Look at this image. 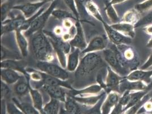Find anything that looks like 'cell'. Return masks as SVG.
<instances>
[{"label":"cell","instance_id":"obj_1","mask_svg":"<svg viewBox=\"0 0 152 114\" xmlns=\"http://www.w3.org/2000/svg\"><path fill=\"white\" fill-rule=\"evenodd\" d=\"M30 43L32 53L39 61L51 62L53 60V46L42 30L32 35Z\"/></svg>","mask_w":152,"mask_h":114},{"label":"cell","instance_id":"obj_2","mask_svg":"<svg viewBox=\"0 0 152 114\" xmlns=\"http://www.w3.org/2000/svg\"><path fill=\"white\" fill-rule=\"evenodd\" d=\"M103 63L101 56L96 53L86 54L76 70L77 76L83 77L91 73Z\"/></svg>","mask_w":152,"mask_h":114},{"label":"cell","instance_id":"obj_3","mask_svg":"<svg viewBox=\"0 0 152 114\" xmlns=\"http://www.w3.org/2000/svg\"><path fill=\"white\" fill-rule=\"evenodd\" d=\"M58 4V0H54L48 9L43 13L40 14L37 19L32 22L30 28L25 32L26 36H31L38 31L42 30L43 27L45 25L50 15H52L53 10Z\"/></svg>","mask_w":152,"mask_h":114},{"label":"cell","instance_id":"obj_4","mask_svg":"<svg viewBox=\"0 0 152 114\" xmlns=\"http://www.w3.org/2000/svg\"><path fill=\"white\" fill-rule=\"evenodd\" d=\"M37 67L41 71L60 79L66 81L69 78L68 73L63 67L50 62L39 61Z\"/></svg>","mask_w":152,"mask_h":114},{"label":"cell","instance_id":"obj_5","mask_svg":"<svg viewBox=\"0 0 152 114\" xmlns=\"http://www.w3.org/2000/svg\"><path fill=\"white\" fill-rule=\"evenodd\" d=\"M104 60L115 72L120 76H124L128 73V70L124 67L117 56V54L114 49V47L110 49H104L103 53Z\"/></svg>","mask_w":152,"mask_h":114},{"label":"cell","instance_id":"obj_6","mask_svg":"<svg viewBox=\"0 0 152 114\" xmlns=\"http://www.w3.org/2000/svg\"><path fill=\"white\" fill-rule=\"evenodd\" d=\"M102 24L107 33L108 37L115 45L117 46L121 44H129L132 43V38L126 36L120 32L115 30L111 26L108 25L105 22Z\"/></svg>","mask_w":152,"mask_h":114},{"label":"cell","instance_id":"obj_7","mask_svg":"<svg viewBox=\"0 0 152 114\" xmlns=\"http://www.w3.org/2000/svg\"><path fill=\"white\" fill-rule=\"evenodd\" d=\"M47 2L40 1L37 2L27 3L24 5H20L14 6L12 8L20 10L23 13L25 18L29 19L33 16L34 14L38 12V11L45 5Z\"/></svg>","mask_w":152,"mask_h":114},{"label":"cell","instance_id":"obj_8","mask_svg":"<svg viewBox=\"0 0 152 114\" xmlns=\"http://www.w3.org/2000/svg\"><path fill=\"white\" fill-rule=\"evenodd\" d=\"M126 78L129 81L143 82L149 86L152 81V70H134L129 73Z\"/></svg>","mask_w":152,"mask_h":114},{"label":"cell","instance_id":"obj_9","mask_svg":"<svg viewBox=\"0 0 152 114\" xmlns=\"http://www.w3.org/2000/svg\"><path fill=\"white\" fill-rule=\"evenodd\" d=\"M148 90V85L145 83L141 81H129L127 79H122L119 86V91L124 92L129 91H140Z\"/></svg>","mask_w":152,"mask_h":114},{"label":"cell","instance_id":"obj_10","mask_svg":"<svg viewBox=\"0 0 152 114\" xmlns=\"http://www.w3.org/2000/svg\"><path fill=\"white\" fill-rule=\"evenodd\" d=\"M107 46V41L102 36H97L93 38L86 49L81 53V55H84L90 53H95L97 51L104 50Z\"/></svg>","mask_w":152,"mask_h":114},{"label":"cell","instance_id":"obj_11","mask_svg":"<svg viewBox=\"0 0 152 114\" xmlns=\"http://www.w3.org/2000/svg\"><path fill=\"white\" fill-rule=\"evenodd\" d=\"M119 99L120 96L118 93L115 91L110 92L106 99L102 104V114H110L111 110L117 106Z\"/></svg>","mask_w":152,"mask_h":114},{"label":"cell","instance_id":"obj_12","mask_svg":"<svg viewBox=\"0 0 152 114\" xmlns=\"http://www.w3.org/2000/svg\"><path fill=\"white\" fill-rule=\"evenodd\" d=\"M76 26L77 29L76 36L71 41H70V44L75 48L83 50L85 49H86L88 45L80 21H77Z\"/></svg>","mask_w":152,"mask_h":114},{"label":"cell","instance_id":"obj_13","mask_svg":"<svg viewBox=\"0 0 152 114\" xmlns=\"http://www.w3.org/2000/svg\"><path fill=\"white\" fill-rule=\"evenodd\" d=\"M40 74L42 76L41 82L42 85H48V86H60L63 87L71 90H73L69 83L66 81H63L60 79L56 77L51 76L46 73H45L41 71Z\"/></svg>","mask_w":152,"mask_h":114},{"label":"cell","instance_id":"obj_14","mask_svg":"<svg viewBox=\"0 0 152 114\" xmlns=\"http://www.w3.org/2000/svg\"><path fill=\"white\" fill-rule=\"evenodd\" d=\"M25 21V18L24 17L19 16L18 17L13 19L2 22V34H3L4 33L13 30H19L22 26L23 25Z\"/></svg>","mask_w":152,"mask_h":114},{"label":"cell","instance_id":"obj_15","mask_svg":"<svg viewBox=\"0 0 152 114\" xmlns=\"http://www.w3.org/2000/svg\"><path fill=\"white\" fill-rule=\"evenodd\" d=\"M42 89L52 98L58 101L65 103L66 96L65 90L60 86H53L48 85H42Z\"/></svg>","mask_w":152,"mask_h":114},{"label":"cell","instance_id":"obj_16","mask_svg":"<svg viewBox=\"0 0 152 114\" xmlns=\"http://www.w3.org/2000/svg\"><path fill=\"white\" fill-rule=\"evenodd\" d=\"M121 76L115 72L111 67L107 68V76L104 83V88L112 91L113 89H119V84L121 81ZM110 91V92H111Z\"/></svg>","mask_w":152,"mask_h":114},{"label":"cell","instance_id":"obj_17","mask_svg":"<svg viewBox=\"0 0 152 114\" xmlns=\"http://www.w3.org/2000/svg\"><path fill=\"white\" fill-rule=\"evenodd\" d=\"M1 76L2 81L8 84H15L23 76H20L17 71L2 68H1Z\"/></svg>","mask_w":152,"mask_h":114},{"label":"cell","instance_id":"obj_18","mask_svg":"<svg viewBox=\"0 0 152 114\" xmlns=\"http://www.w3.org/2000/svg\"><path fill=\"white\" fill-rule=\"evenodd\" d=\"M115 30L120 32L123 35L132 38L135 36V31H134V25L127 24L125 22L116 23L110 25Z\"/></svg>","mask_w":152,"mask_h":114},{"label":"cell","instance_id":"obj_19","mask_svg":"<svg viewBox=\"0 0 152 114\" xmlns=\"http://www.w3.org/2000/svg\"><path fill=\"white\" fill-rule=\"evenodd\" d=\"M1 67L2 69H10L19 71L27 78V76L28 75L26 74V70L25 69L23 64L19 61H16L13 59L3 60L1 63Z\"/></svg>","mask_w":152,"mask_h":114},{"label":"cell","instance_id":"obj_20","mask_svg":"<svg viewBox=\"0 0 152 114\" xmlns=\"http://www.w3.org/2000/svg\"><path fill=\"white\" fill-rule=\"evenodd\" d=\"M80 49L77 48H75V50L70 53L67 59L66 64V68L68 71L70 72H73L77 70L80 64Z\"/></svg>","mask_w":152,"mask_h":114},{"label":"cell","instance_id":"obj_21","mask_svg":"<svg viewBox=\"0 0 152 114\" xmlns=\"http://www.w3.org/2000/svg\"><path fill=\"white\" fill-rule=\"evenodd\" d=\"M102 87L99 85H93L86 89L81 90H72L71 91L73 96H87L89 94H95L99 93L102 90Z\"/></svg>","mask_w":152,"mask_h":114},{"label":"cell","instance_id":"obj_22","mask_svg":"<svg viewBox=\"0 0 152 114\" xmlns=\"http://www.w3.org/2000/svg\"><path fill=\"white\" fill-rule=\"evenodd\" d=\"M29 90L31 96L32 101L34 107L40 113L43 110V98L40 92L36 90L32 89L29 84Z\"/></svg>","mask_w":152,"mask_h":114},{"label":"cell","instance_id":"obj_23","mask_svg":"<svg viewBox=\"0 0 152 114\" xmlns=\"http://www.w3.org/2000/svg\"><path fill=\"white\" fill-rule=\"evenodd\" d=\"M85 7L87 13H89V14L94 17L96 19L101 22L102 23L104 22L102 17L101 13L98 7L92 1L88 0L85 4Z\"/></svg>","mask_w":152,"mask_h":114},{"label":"cell","instance_id":"obj_24","mask_svg":"<svg viewBox=\"0 0 152 114\" xmlns=\"http://www.w3.org/2000/svg\"><path fill=\"white\" fill-rule=\"evenodd\" d=\"M29 82L26 81L23 76L16 83L14 87L15 93L19 96H23L27 94L29 90Z\"/></svg>","mask_w":152,"mask_h":114},{"label":"cell","instance_id":"obj_25","mask_svg":"<svg viewBox=\"0 0 152 114\" xmlns=\"http://www.w3.org/2000/svg\"><path fill=\"white\" fill-rule=\"evenodd\" d=\"M65 108L69 114H83L77 101L68 96H66L65 102Z\"/></svg>","mask_w":152,"mask_h":114},{"label":"cell","instance_id":"obj_26","mask_svg":"<svg viewBox=\"0 0 152 114\" xmlns=\"http://www.w3.org/2000/svg\"><path fill=\"white\" fill-rule=\"evenodd\" d=\"M140 19V14L136 9H131L124 13L122 21L127 24L135 25Z\"/></svg>","mask_w":152,"mask_h":114},{"label":"cell","instance_id":"obj_27","mask_svg":"<svg viewBox=\"0 0 152 114\" xmlns=\"http://www.w3.org/2000/svg\"><path fill=\"white\" fill-rule=\"evenodd\" d=\"M15 32L17 42L21 54L23 57H26L28 54V42L25 36L22 34L20 30H17Z\"/></svg>","mask_w":152,"mask_h":114},{"label":"cell","instance_id":"obj_28","mask_svg":"<svg viewBox=\"0 0 152 114\" xmlns=\"http://www.w3.org/2000/svg\"><path fill=\"white\" fill-rule=\"evenodd\" d=\"M58 100L52 99L47 103L41 113L42 114H58L60 111V103Z\"/></svg>","mask_w":152,"mask_h":114},{"label":"cell","instance_id":"obj_29","mask_svg":"<svg viewBox=\"0 0 152 114\" xmlns=\"http://www.w3.org/2000/svg\"><path fill=\"white\" fill-rule=\"evenodd\" d=\"M149 91H135L132 93H131V99L127 106L124 109L123 111H127L128 108L132 107L134 104L137 103L140 101L148 93Z\"/></svg>","mask_w":152,"mask_h":114},{"label":"cell","instance_id":"obj_30","mask_svg":"<svg viewBox=\"0 0 152 114\" xmlns=\"http://www.w3.org/2000/svg\"><path fill=\"white\" fill-rule=\"evenodd\" d=\"M13 101L16 106L20 109L25 114H40L38 112V110H37L30 103L19 102L17 99L15 98H13Z\"/></svg>","mask_w":152,"mask_h":114},{"label":"cell","instance_id":"obj_31","mask_svg":"<svg viewBox=\"0 0 152 114\" xmlns=\"http://www.w3.org/2000/svg\"><path fill=\"white\" fill-rule=\"evenodd\" d=\"M103 95L104 94L95 96H73L72 98L75 100H76V101L80 102L82 104L86 105H94L97 103L96 102H98L100 101Z\"/></svg>","mask_w":152,"mask_h":114},{"label":"cell","instance_id":"obj_32","mask_svg":"<svg viewBox=\"0 0 152 114\" xmlns=\"http://www.w3.org/2000/svg\"><path fill=\"white\" fill-rule=\"evenodd\" d=\"M110 2H107L106 4V12L107 15L108 17L110 19L113 23L116 24L118 23L119 21V18L118 15L116 13V11L114 9Z\"/></svg>","mask_w":152,"mask_h":114},{"label":"cell","instance_id":"obj_33","mask_svg":"<svg viewBox=\"0 0 152 114\" xmlns=\"http://www.w3.org/2000/svg\"><path fill=\"white\" fill-rule=\"evenodd\" d=\"M52 15L57 19L65 20L72 19L77 21V19L73 17L72 13L62 9H54L52 13Z\"/></svg>","mask_w":152,"mask_h":114},{"label":"cell","instance_id":"obj_34","mask_svg":"<svg viewBox=\"0 0 152 114\" xmlns=\"http://www.w3.org/2000/svg\"><path fill=\"white\" fill-rule=\"evenodd\" d=\"M134 9L140 14L151 11L152 10V0H145L141 3L137 4Z\"/></svg>","mask_w":152,"mask_h":114},{"label":"cell","instance_id":"obj_35","mask_svg":"<svg viewBox=\"0 0 152 114\" xmlns=\"http://www.w3.org/2000/svg\"><path fill=\"white\" fill-rule=\"evenodd\" d=\"M150 98L149 97V95L147 94L146 95L137 103L134 104L132 107L128 108L126 111L125 114H137L140 109L142 107V106L148 101Z\"/></svg>","mask_w":152,"mask_h":114},{"label":"cell","instance_id":"obj_36","mask_svg":"<svg viewBox=\"0 0 152 114\" xmlns=\"http://www.w3.org/2000/svg\"><path fill=\"white\" fill-rule=\"evenodd\" d=\"M152 24V10L148 13L145 16L140 19L139 21L134 25V27H140L143 26L148 25Z\"/></svg>","mask_w":152,"mask_h":114},{"label":"cell","instance_id":"obj_37","mask_svg":"<svg viewBox=\"0 0 152 114\" xmlns=\"http://www.w3.org/2000/svg\"><path fill=\"white\" fill-rule=\"evenodd\" d=\"M66 6L69 7L70 10L72 12L73 14L75 16L77 21H80V14L78 13L77 7L76 6L75 0H64Z\"/></svg>","mask_w":152,"mask_h":114},{"label":"cell","instance_id":"obj_38","mask_svg":"<svg viewBox=\"0 0 152 114\" xmlns=\"http://www.w3.org/2000/svg\"><path fill=\"white\" fill-rule=\"evenodd\" d=\"M7 111L8 114H25L19 108L16 106V104L13 103H7Z\"/></svg>","mask_w":152,"mask_h":114},{"label":"cell","instance_id":"obj_39","mask_svg":"<svg viewBox=\"0 0 152 114\" xmlns=\"http://www.w3.org/2000/svg\"><path fill=\"white\" fill-rule=\"evenodd\" d=\"M1 98L2 99H4L7 98L10 95L11 93V90L9 88L8 84L7 83L1 81Z\"/></svg>","mask_w":152,"mask_h":114},{"label":"cell","instance_id":"obj_40","mask_svg":"<svg viewBox=\"0 0 152 114\" xmlns=\"http://www.w3.org/2000/svg\"><path fill=\"white\" fill-rule=\"evenodd\" d=\"M11 5L10 2H5L1 5V19L2 22H4L6 19L7 14L10 10Z\"/></svg>","mask_w":152,"mask_h":114},{"label":"cell","instance_id":"obj_41","mask_svg":"<svg viewBox=\"0 0 152 114\" xmlns=\"http://www.w3.org/2000/svg\"><path fill=\"white\" fill-rule=\"evenodd\" d=\"M102 98L103 97L100 99V101L97 103L96 105H95V106L91 110L88 111L85 114H102L101 106L103 102Z\"/></svg>","mask_w":152,"mask_h":114},{"label":"cell","instance_id":"obj_42","mask_svg":"<svg viewBox=\"0 0 152 114\" xmlns=\"http://www.w3.org/2000/svg\"><path fill=\"white\" fill-rule=\"evenodd\" d=\"M87 1L88 0H75L79 14L81 13L83 15H85V13H87L85 7V4Z\"/></svg>","mask_w":152,"mask_h":114},{"label":"cell","instance_id":"obj_43","mask_svg":"<svg viewBox=\"0 0 152 114\" xmlns=\"http://www.w3.org/2000/svg\"><path fill=\"white\" fill-rule=\"evenodd\" d=\"M152 66V53L148 57V59L143 64L141 67L140 69L141 70H146L149 69L150 67Z\"/></svg>","mask_w":152,"mask_h":114},{"label":"cell","instance_id":"obj_44","mask_svg":"<svg viewBox=\"0 0 152 114\" xmlns=\"http://www.w3.org/2000/svg\"><path fill=\"white\" fill-rule=\"evenodd\" d=\"M6 110H7V104L5 103V100L2 99L1 101V114H6Z\"/></svg>","mask_w":152,"mask_h":114},{"label":"cell","instance_id":"obj_45","mask_svg":"<svg viewBox=\"0 0 152 114\" xmlns=\"http://www.w3.org/2000/svg\"><path fill=\"white\" fill-rule=\"evenodd\" d=\"M63 25L65 27L68 28V29L71 28L73 26L72 22H71V21L69 19H66L64 20Z\"/></svg>","mask_w":152,"mask_h":114},{"label":"cell","instance_id":"obj_46","mask_svg":"<svg viewBox=\"0 0 152 114\" xmlns=\"http://www.w3.org/2000/svg\"><path fill=\"white\" fill-rule=\"evenodd\" d=\"M143 29H144V31L145 32L146 34L152 36V24L146 26L145 27H144Z\"/></svg>","mask_w":152,"mask_h":114},{"label":"cell","instance_id":"obj_47","mask_svg":"<svg viewBox=\"0 0 152 114\" xmlns=\"http://www.w3.org/2000/svg\"><path fill=\"white\" fill-rule=\"evenodd\" d=\"M127 0H111L110 3L112 5H116V4H121L123 2H125Z\"/></svg>","mask_w":152,"mask_h":114},{"label":"cell","instance_id":"obj_48","mask_svg":"<svg viewBox=\"0 0 152 114\" xmlns=\"http://www.w3.org/2000/svg\"><path fill=\"white\" fill-rule=\"evenodd\" d=\"M58 114H69L68 113V112L66 111V110L65 108H64L63 107L60 108V111H59V113Z\"/></svg>","mask_w":152,"mask_h":114},{"label":"cell","instance_id":"obj_49","mask_svg":"<svg viewBox=\"0 0 152 114\" xmlns=\"http://www.w3.org/2000/svg\"><path fill=\"white\" fill-rule=\"evenodd\" d=\"M55 33L57 35L61 34L62 33V29H61L60 27H57L55 29Z\"/></svg>","mask_w":152,"mask_h":114},{"label":"cell","instance_id":"obj_50","mask_svg":"<svg viewBox=\"0 0 152 114\" xmlns=\"http://www.w3.org/2000/svg\"><path fill=\"white\" fill-rule=\"evenodd\" d=\"M146 47L150 49H152V38H151L146 44Z\"/></svg>","mask_w":152,"mask_h":114},{"label":"cell","instance_id":"obj_51","mask_svg":"<svg viewBox=\"0 0 152 114\" xmlns=\"http://www.w3.org/2000/svg\"><path fill=\"white\" fill-rule=\"evenodd\" d=\"M31 1H45V2H49V1H50L51 0H31Z\"/></svg>","mask_w":152,"mask_h":114},{"label":"cell","instance_id":"obj_52","mask_svg":"<svg viewBox=\"0 0 152 114\" xmlns=\"http://www.w3.org/2000/svg\"><path fill=\"white\" fill-rule=\"evenodd\" d=\"M152 83H151V84H150V85H149V86H148V90H150V89H151V88H152Z\"/></svg>","mask_w":152,"mask_h":114},{"label":"cell","instance_id":"obj_53","mask_svg":"<svg viewBox=\"0 0 152 114\" xmlns=\"http://www.w3.org/2000/svg\"><path fill=\"white\" fill-rule=\"evenodd\" d=\"M151 114V113H144V114Z\"/></svg>","mask_w":152,"mask_h":114},{"label":"cell","instance_id":"obj_54","mask_svg":"<svg viewBox=\"0 0 152 114\" xmlns=\"http://www.w3.org/2000/svg\"><path fill=\"white\" fill-rule=\"evenodd\" d=\"M151 114H152V112H151Z\"/></svg>","mask_w":152,"mask_h":114}]
</instances>
